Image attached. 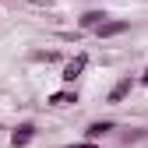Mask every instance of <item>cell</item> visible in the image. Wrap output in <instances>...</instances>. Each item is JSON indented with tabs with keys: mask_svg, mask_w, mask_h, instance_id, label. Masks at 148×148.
Instances as JSON below:
<instances>
[{
	"mask_svg": "<svg viewBox=\"0 0 148 148\" xmlns=\"http://www.w3.org/2000/svg\"><path fill=\"white\" fill-rule=\"evenodd\" d=\"M35 134H39V127H35L32 120H21L11 131V148H28L32 141H35Z\"/></svg>",
	"mask_w": 148,
	"mask_h": 148,
	"instance_id": "1",
	"label": "cell"
},
{
	"mask_svg": "<svg viewBox=\"0 0 148 148\" xmlns=\"http://www.w3.org/2000/svg\"><path fill=\"white\" fill-rule=\"evenodd\" d=\"M64 148H95L92 141H74V145H64Z\"/></svg>",
	"mask_w": 148,
	"mask_h": 148,
	"instance_id": "8",
	"label": "cell"
},
{
	"mask_svg": "<svg viewBox=\"0 0 148 148\" xmlns=\"http://www.w3.org/2000/svg\"><path fill=\"white\" fill-rule=\"evenodd\" d=\"M141 85H148V67H145V74H141Z\"/></svg>",
	"mask_w": 148,
	"mask_h": 148,
	"instance_id": "9",
	"label": "cell"
},
{
	"mask_svg": "<svg viewBox=\"0 0 148 148\" xmlns=\"http://www.w3.org/2000/svg\"><path fill=\"white\" fill-rule=\"evenodd\" d=\"M74 102H78V92H74V88H60V92H53V95H49V106H57V109L74 106Z\"/></svg>",
	"mask_w": 148,
	"mask_h": 148,
	"instance_id": "7",
	"label": "cell"
},
{
	"mask_svg": "<svg viewBox=\"0 0 148 148\" xmlns=\"http://www.w3.org/2000/svg\"><path fill=\"white\" fill-rule=\"evenodd\" d=\"M106 18H109L106 11H99V7H92V11H85V14L78 18V25H81V28H88V32H95V28H99V25L106 21Z\"/></svg>",
	"mask_w": 148,
	"mask_h": 148,
	"instance_id": "6",
	"label": "cell"
},
{
	"mask_svg": "<svg viewBox=\"0 0 148 148\" xmlns=\"http://www.w3.org/2000/svg\"><path fill=\"white\" fill-rule=\"evenodd\" d=\"M131 88H134V78H131V74H123V78L113 85V88H109V95H106V102L109 106H120L127 95H131Z\"/></svg>",
	"mask_w": 148,
	"mask_h": 148,
	"instance_id": "3",
	"label": "cell"
},
{
	"mask_svg": "<svg viewBox=\"0 0 148 148\" xmlns=\"http://www.w3.org/2000/svg\"><path fill=\"white\" fill-rule=\"evenodd\" d=\"M95 148H99V145H95Z\"/></svg>",
	"mask_w": 148,
	"mask_h": 148,
	"instance_id": "10",
	"label": "cell"
},
{
	"mask_svg": "<svg viewBox=\"0 0 148 148\" xmlns=\"http://www.w3.org/2000/svg\"><path fill=\"white\" fill-rule=\"evenodd\" d=\"M127 28H131V21H113V18H106V21L95 28L99 39H116V35H123Z\"/></svg>",
	"mask_w": 148,
	"mask_h": 148,
	"instance_id": "5",
	"label": "cell"
},
{
	"mask_svg": "<svg viewBox=\"0 0 148 148\" xmlns=\"http://www.w3.org/2000/svg\"><path fill=\"white\" fill-rule=\"evenodd\" d=\"M88 67V57H85V53H78V57H74V60H67L64 64V71H60V78L67 81V85H74V81H78L81 78V71Z\"/></svg>",
	"mask_w": 148,
	"mask_h": 148,
	"instance_id": "4",
	"label": "cell"
},
{
	"mask_svg": "<svg viewBox=\"0 0 148 148\" xmlns=\"http://www.w3.org/2000/svg\"><path fill=\"white\" fill-rule=\"evenodd\" d=\"M116 131V123L113 120H92L88 127H85V141H92V145H99L106 134H113Z\"/></svg>",
	"mask_w": 148,
	"mask_h": 148,
	"instance_id": "2",
	"label": "cell"
}]
</instances>
